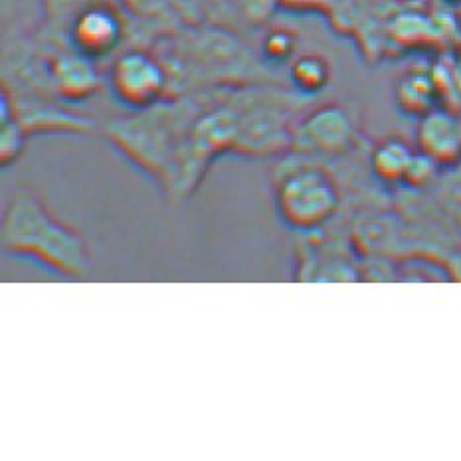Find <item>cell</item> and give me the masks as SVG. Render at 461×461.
<instances>
[{
  "mask_svg": "<svg viewBox=\"0 0 461 461\" xmlns=\"http://www.w3.org/2000/svg\"><path fill=\"white\" fill-rule=\"evenodd\" d=\"M5 240L13 249H24L38 254L58 269L76 274L82 269L86 256L77 236L56 224L38 203L30 198H18L8 210L5 224Z\"/></svg>",
  "mask_w": 461,
  "mask_h": 461,
  "instance_id": "6da1fadb",
  "label": "cell"
},
{
  "mask_svg": "<svg viewBox=\"0 0 461 461\" xmlns=\"http://www.w3.org/2000/svg\"><path fill=\"white\" fill-rule=\"evenodd\" d=\"M297 38L289 30H274L264 40V52L274 62H284L295 52Z\"/></svg>",
  "mask_w": 461,
  "mask_h": 461,
  "instance_id": "8fae6325",
  "label": "cell"
},
{
  "mask_svg": "<svg viewBox=\"0 0 461 461\" xmlns=\"http://www.w3.org/2000/svg\"><path fill=\"white\" fill-rule=\"evenodd\" d=\"M394 97L398 107L406 115L424 117L438 107V79L434 74L424 72V69H410V72L398 79Z\"/></svg>",
  "mask_w": 461,
  "mask_h": 461,
  "instance_id": "52a82bcc",
  "label": "cell"
},
{
  "mask_svg": "<svg viewBox=\"0 0 461 461\" xmlns=\"http://www.w3.org/2000/svg\"><path fill=\"white\" fill-rule=\"evenodd\" d=\"M112 87L123 104L139 109L151 107L167 92L168 72L155 56L131 50L115 59Z\"/></svg>",
  "mask_w": 461,
  "mask_h": 461,
  "instance_id": "3957f363",
  "label": "cell"
},
{
  "mask_svg": "<svg viewBox=\"0 0 461 461\" xmlns=\"http://www.w3.org/2000/svg\"><path fill=\"white\" fill-rule=\"evenodd\" d=\"M414 157L416 153L406 141L398 137H390L376 145L373 158H370V165H373V170L378 178L388 180L390 183V180L406 178Z\"/></svg>",
  "mask_w": 461,
  "mask_h": 461,
  "instance_id": "9c48e42d",
  "label": "cell"
},
{
  "mask_svg": "<svg viewBox=\"0 0 461 461\" xmlns=\"http://www.w3.org/2000/svg\"><path fill=\"white\" fill-rule=\"evenodd\" d=\"M447 5H454V6H461V0H444Z\"/></svg>",
  "mask_w": 461,
  "mask_h": 461,
  "instance_id": "4fadbf2b",
  "label": "cell"
},
{
  "mask_svg": "<svg viewBox=\"0 0 461 461\" xmlns=\"http://www.w3.org/2000/svg\"><path fill=\"white\" fill-rule=\"evenodd\" d=\"M279 3H284L292 8H305V6L313 8V6L325 5V3H333V0H279Z\"/></svg>",
  "mask_w": 461,
  "mask_h": 461,
  "instance_id": "7c38bea8",
  "label": "cell"
},
{
  "mask_svg": "<svg viewBox=\"0 0 461 461\" xmlns=\"http://www.w3.org/2000/svg\"><path fill=\"white\" fill-rule=\"evenodd\" d=\"M302 137L321 153L345 151L353 139V123L343 107L327 105L307 117Z\"/></svg>",
  "mask_w": 461,
  "mask_h": 461,
  "instance_id": "8992f818",
  "label": "cell"
},
{
  "mask_svg": "<svg viewBox=\"0 0 461 461\" xmlns=\"http://www.w3.org/2000/svg\"><path fill=\"white\" fill-rule=\"evenodd\" d=\"M292 79L299 92L319 94L330 82V66L323 56L307 54L297 58L292 66Z\"/></svg>",
  "mask_w": 461,
  "mask_h": 461,
  "instance_id": "30bf717a",
  "label": "cell"
},
{
  "mask_svg": "<svg viewBox=\"0 0 461 461\" xmlns=\"http://www.w3.org/2000/svg\"><path fill=\"white\" fill-rule=\"evenodd\" d=\"M277 206L289 226L315 228L335 214L339 190L325 170L302 168L279 186Z\"/></svg>",
  "mask_w": 461,
  "mask_h": 461,
  "instance_id": "7a4b0ae2",
  "label": "cell"
},
{
  "mask_svg": "<svg viewBox=\"0 0 461 461\" xmlns=\"http://www.w3.org/2000/svg\"><path fill=\"white\" fill-rule=\"evenodd\" d=\"M418 147L438 165H454L461 158V119L444 107L420 117Z\"/></svg>",
  "mask_w": 461,
  "mask_h": 461,
  "instance_id": "5b68a950",
  "label": "cell"
},
{
  "mask_svg": "<svg viewBox=\"0 0 461 461\" xmlns=\"http://www.w3.org/2000/svg\"><path fill=\"white\" fill-rule=\"evenodd\" d=\"M123 34L125 26L122 16L105 3H92L79 8L69 26L74 50L89 59L115 52L123 42Z\"/></svg>",
  "mask_w": 461,
  "mask_h": 461,
  "instance_id": "277c9868",
  "label": "cell"
},
{
  "mask_svg": "<svg viewBox=\"0 0 461 461\" xmlns=\"http://www.w3.org/2000/svg\"><path fill=\"white\" fill-rule=\"evenodd\" d=\"M52 74L56 79L58 92L69 99H82L89 94H94L99 84L94 72V66L89 64V58L82 54L64 56L56 59Z\"/></svg>",
  "mask_w": 461,
  "mask_h": 461,
  "instance_id": "ba28073f",
  "label": "cell"
}]
</instances>
